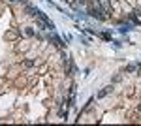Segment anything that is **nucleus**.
<instances>
[{
	"label": "nucleus",
	"instance_id": "nucleus-1",
	"mask_svg": "<svg viewBox=\"0 0 141 126\" xmlns=\"http://www.w3.org/2000/svg\"><path fill=\"white\" fill-rule=\"evenodd\" d=\"M111 89H113V87H105V89H104V90L100 92V94H98V96H100V98H104V96H105V94H107V92L111 90Z\"/></svg>",
	"mask_w": 141,
	"mask_h": 126
}]
</instances>
